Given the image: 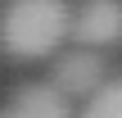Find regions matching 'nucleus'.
Returning <instances> with one entry per match:
<instances>
[{"label":"nucleus","instance_id":"f257e3e1","mask_svg":"<svg viewBox=\"0 0 122 118\" xmlns=\"http://www.w3.org/2000/svg\"><path fill=\"white\" fill-rule=\"evenodd\" d=\"M68 0H14L0 18V45L14 59H41L68 36Z\"/></svg>","mask_w":122,"mask_h":118},{"label":"nucleus","instance_id":"f03ea898","mask_svg":"<svg viewBox=\"0 0 122 118\" xmlns=\"http://www.w3.org/2000/svg\"><path fill=\"white\" fill-rule=\"evenodd\" d=\"M68 36L81 45H118L122 41V0H81L68 18Z\"/></svg>","mask_w":122,"mask_h":118},{"label":"nucleus","instance_id":"7ed1b4c3","mask_svg":"<svg viewBox=\"0 0 122 118\" xmlns=\"http://www.w3.org/2000/svg\"><path fill=\"white\" fill-rule=\"evenodd\" d=\"M100 82H104V59L91 55V50H72V55H63V59L54 64V77H50V86H59L68 100H86Z\"/></svg>","mask_w":122,"mask_h":118},{"label":"nucleus","instance_id":"20e7f679","mask_svg":"<svg viewBox=\"0 0 122 118\" xmlns=\"http://www.w3.org/2000/svg\"><path fill=\"white\" fill-rule=\"evenodd\" d=\"M5 109L18 114V118H68L72 114V100H68L59 86H50V82H32V86H23Z\"/></svg>","mask_w":122,"mask_h":118},{"label":"nucleus","instance_id":"39448f33","mask_svg":"<svg viewBox=\"0 0 122 118\" xmlns=\"http://www.w3.org/2000/svg\"><path fill=\"white\" fill-rule=\"evenodd\" d=\"M86 114L91 118H122V77H104L91 96H86Z\"/></svg>","mask_w":122,"mask_h":118}]
</instances>
